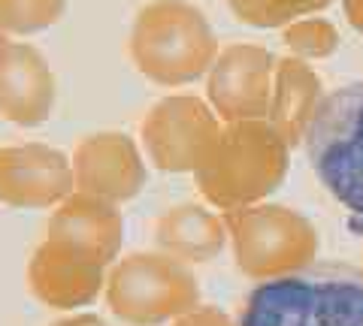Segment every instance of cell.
<instances>
[{"mask_svg": "<svg viewBox=\"0 0 363 326\" xmlns=\"http://www.w3.org/2000/svg\"><path fill=\"white\" fill-rule=\"evenodd\" d=\"M76 190L73 161L43 142L0 149V202L9 209H58Z\"/></svg>", "mask_w": 363, "mask_h": 326, "instance_id": "obj_4", "label": "cell"}, {"mask_svg": "<svg viewBox=\"0 0 363 326\" xmlns=\"http://www.w3.org/2000/svg\"><path fill=\"white\" fill-rule=\"evenodd\" d=\"M58 82L49 61L30 42H13L0 73V118L16 127H40L52 118Z\"/></svg>", "mask_w": 363, "mask_h": 326, "instance_id": "obj_7", "label": "cell"}, {"mask_svg": "<svg viewBox=\"0 0 363 326\" xmlns=\"http://www.w3.org/2000/svg\"><path fill=\"white\" fill-rule=\"evenodd\" d=\"M303 142L327 194L363 218V82L342 85L318 100Z\"/></svg>", "mask_w": 363, "mask_h": 326, "instance_id": "obj_2", "label": "cell"}, {"mask_svg": "<svg viewBox=\"0 0 363 326\" xmlns=\"http://www.w3.org/2000/svg\"><path fill=\"white\" fill-rule=\"evenodd\" d=\"M104 269L106 266L85 260L58 242L43 239L30 257L28 281L37 299H43L45 305L73 308L97 296L100 284H104Z\"/></svg>", "mask_w": 363, "mask_h": 326, "instance_id": "obj_8", "label": "cell"}, {"mask_svg": "<svg viewBox=\"0 0 363 326\" xmlns=\"http://www.w3.org/2000/svg\"><path fill=\"white\" fill-rule=\"evenodd\" d=\"M76 190L104 202L130 199L143 187V163L124 133H91L73 151Z\"/></svg>", "mask_w": 363, "mask_h": 326, "instance_id": "obj_5", "label": "cell"}, {"mask_svg": "<svg viewBox=\"0 0 363 326\" xmlns=\"http://www.w3.org/2000/svg\"><path fill=\"white\" fill-rule=\"evenodd\" d=\"M212 33L200 9L182 0L143 6L130 30V58L155 82L176 85L203 73L212 58Z\"/></svg>", "mask_w": 363, "mask_h": 326, "instance_id": "obj_3", "label": "cell"}, {"mask_svg": "<svg viewBox=\"0 0 363 326\" xmlns=\"http://www.w3.org/2000/svg\"><path fill=\"white\" fill-rule=\"evenodd\" d=\"M164 245H173V248H188V245H200L209 242L215 235L212 221H206L203 215H197V209L191 211H173L169 218L161 221V230H157Z\"/></svg>", "mask_w": 363, "mask_h": 326, "instance_id": "obj_14", "label": "cell"}, {"mask_svg": "<svg viewBox=\"0 0 363 326\" xmlns=\"http://www.w3.org/2000/svg\"><path fill=\"white\" fill-rule=\"evenodd\" d=\"M58 326H100L94 318H76V320H67V323H58Z\"/></svg>", "mask_w": 363, "mask_h": 326, "instance_id": "obj_17", "label": "cell"}, {"mask_svg": "<svg viewBox=\"0 0 363 326\" xmlns=\"http://www.w3.org/2000/svg\"><path fill=\"white\" fill-rule=\"evenodd\" d=\"M200 127H203L200 109L182 103V100H173V103L157 106L145 118L143 136L152 157L164 170H179L194 157V139H200Z\"/></svg>", "mask_w": 363, "mask_h": 326, "instance_id": "obj_10", "label": "cell"}, {"mask_svg": "<svg viewBox=\"0 0 363 326\" xmlns=\"http://www.w3.org/2000/svg\"><path fill=\"white\" fill-rule=\"evenodd\" d=\"M260 66H264V54L255 49H236L227 54L224 64L218 66V78L212 85L224 109H240L242 103H248V97H252L248 88H252Z\"/></svg>", "mask_w": 363, "mask_h": 326, "instance_id": "obj_12", "label": "cell"}, {"mask_svg": "<svg viewBox=\"0 0 363 326\" xmlns=\"http://www.w3.org/2000/svg\"><path fill=\"white\" fill-rule=\"evenodd\" d=\"M236 233H240L245 260H252L257 266H264L267 257H272V254L288 251V245L297 248V233H294L291 221L285 215H279V211L245 218L240 227H236Z\"/></svg>", "mask_w": 363, "mask_h": 326, "instance_id": "obj_11", "label": "cell"}, {"mask_svg": "<svg viewBox=\"0 0 363 326\" xmlns=\"http://www.w3.org/2000/svg\"><path fill=\"white\" fill-rule=\"evenodd\" d=\"M182 293L179 278L164 260L149 254H133L121 260L109 275V302L121 318L145 320L167 299Z\"/></svg>", "mask_w": 363, "mask_h": 326, "instance_id": "obj_9", "label": "cell"}, {"mask_svg": "<svg viewBox=\"0 0 363 326\" xmlns=\"http://www.w3.org/2000/svg\"><path fill=\"white\" fill-rule=\"evenodd\" d=\"M9 52H13V42H9V33L0 28V73H4V66L9 61Z\"/></svg>", "mask_w": 363, "mask_h": 326, "instance_id": "obj_16", "label": "cell"}, {"mask_svg": "<svg viewBox=\"0 0 363 326\" xmlns=\"http://www.w3.org/2000/svg\"><path fill=\"white\" fill-rule=\"evenodd\" d=\"M67 13V0H0V28L9 37L49 30Z\"/></svg>", "mask_w": 363, "mask_h": 326, "instance_id": "obj_13", "label": "cell"}, {"mask_svg": "<svg viewBox=\"0 0 363 326\" xmlns=\"http://www.w3.org/2000/svg\"><path fill=\"white\" fill-rule=\"evenodd\" d=\"M321 4H327V0H230L233 13L252 21V25H279L294 13H303V9Z\"/></svg>", "mask_w": 363, "mask_h": 326, "instance_id": "obj_15", "label": "cell"}, {"mask_svg": "<svg viewBox=\"0 0 363 326\" xmlns=\"http://www.w3.org/2000/svg\"><path fill=\"white\" fill-rule=\"evenodd\" d=\"M124 223L112 202L73 190L58 209L52 211L45 239L76 251L85 260H94L100 266H109V260L118 254Z\"/></svg>", "mask_w": 363, "mask_h": 326, "instance_id": "obj_6", "label": "cell"}, {"mask_svg": "<svg viewBox=\"0 0 363 326\" xmlns=\"http://www.w3.org/2000/svg\"><path fill=\"white\" fill-rule=\"evenodd\" d=\"M236 326H363V275L342 263L272 275L245 296Z\"/></svg>", "mask_w": 363, "mask_h": 326, "instance_id": "obj_1", "label": "cell"}]
</instances>
